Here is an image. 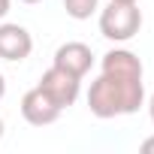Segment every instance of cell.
<instances>
[{
  "instance_id": "obj_1",
  "label": "cell",
  "mask_w": 154,
  "mask_h": 154,
  "mask_svg": "<svg viewBox=\"0 0 154 154\" xmlns=\"http://www.w3.org/2000/svg\"><path fill=\"white\" fill-rule=\"evenodd\" d=\"M145 106V82L142 79H121L112 72H100L88 88V109L97 118H118L133 115Z\"/></svg>"
},
{
  "instance_id": "obj_2",
  "label": "cell",
  "mask_w": 154,
  "mask_h": 154,
  "mask_svg": "<svg viewBox=\"0 0 154 154\" xmlns=\"http://www.w3.org/2000/svg\"><path fill=\"white\" fill-rule=\"evenodd\" d=\"M142 27V9L139 3H121V0H112V3L100 12V33L112 42H127L139 33Z\"/></svg>"
},
{
  "instance_id": "obj_3",
  "label": "cell",
  "mask_w": 154,
  "mask_h": 154,
  "mask_svg": "<svg viewBox=\"0 0 154 154\" xmlns=\"http://www.w3.org/2000/svg\"><path fill=\"white\" fill-rule=\"evenodd\" d=\"M39 88H42V91H45V94H48V97H51V100H54L60 109H69L75 100H79L82 79L51 63V66L42 72V79H39Z\"/></svg>"
},
{
  "instance_id": "obj_4",
  "label": "cell",
  "mask_w": 154,
  "mask_h": 154,
  "mask_svg": "<svg viewBox=\"0 0 154 154\" xmlns=\"http://www.w3.org/2000/svg\"><path fill=\"white\" fill-rule=\"evenodd\" d=\"M18 109H21V118H24L27 124H33V127H48V124H54V121L60 118V112H63L39 85L30 88V91L21 97Z\"/></svg>"
},
{
  "instance_id": "obj_5",
  "label": "cell",
  "mask_w": 154,
  "mask_h": 154,
  "mask_svg": "<svg viewBox=\"0 0 154 154\" xmlns=\"http://www.w3.org/2000/svg\"><path fill=\"white\" fill-rule=\"evenodd\" d=\"M54 66H60V69H66L72 75H79V79H85L88 69L94 66V51L85 42H63L54 51Z\"/></svg>"
},
{
  "instance_id": "obj_6",
  "label": "cell",
  "mask_w": 154,
  "mask_h": 154,
  "mask_svg": "<svg viewBox=\"0 0 154 154\" xmlns=\"http://www.w3.org/2000/svg\"><path fill=\"white\" fill-rule=\"evenodd\" d=\"M33 51V36L21 24H0V57L3 60H24Z\"/></svg>"
},
{
  "instance_id": "obj_7",
  "label": "cell",
  "mask_w": 154,
  "mask_h": 154,
  "mask_svg": "<svg viewBox=\"0 0 154 154\" xmlns=\"http://www.w3.org/2000/svg\"><path fill=\"white\" fill-rule=\"evenodd\" d=\"M103 72L121 75V79H142V75H145L139 54H133L130 48H112V51H106L103 54Z\"/></svg>"
},
{
  "instance_id": "obj_8",
  "label": "cell",
  "mask_w": 154,
  "mask_h": 154,
  "mask_svg": "<svg viewBox=\"0 0 154 154\" xmlns=\"http://www.w3.org/2000/svg\"><path fill=\"white\" fill-rule=\"evenodd\" d=\"M97 6H100V0H63L66 15H69V18H75V21L91 18V15L97 12Z\"/></svg>"
},
{
  "instance_id": "obj_9",
  "label": "cell",
  "mask_w": 154,
  "mask_h": 154,
  "mask_svg": "<svg viewBox=\"0 0 154 154\" xmlns=\"http://www.w3.org/2000/svg\"><path fill=\"white\" fill-rule=\"evenodd\" d=\"M142 151H145V154H154V136H148V139L142 142Z\"/></svg>"
},
{
  "instance_id": "obj_10",
  "label": "cell",
  "mask_w": 154,
  "mask_h": 154,
  "mask_svg": "<svg viewBox=\"0 0 154 154\" xmlns=\"http://www.w3.org/2000/svg\"><path fill=\"white\" fill-rule=\"evenodd\" d=\"M6 12H9V0H0V18H6Z\"/></svg>"
},
{
  "instance_id": "obj_11",
  "label": "cell",
  "mask_w": 154,
  "mask_h": 154,
  "mask_svg": "<svg viewBox=\"0 0 154 154\" xmlns=\"http://www.w3.org/2000/svg\"><path fill=\"white\" fill-rule=\"evenodd\" d=\"M3 94H6V79H3V72H0V100H3Z\"/></svg>"
},
{
  "instance_id": "obj_12",
  "label": "cell",
  "mask_w": 154,
  "mask_h": 154,
  "mask_svg": "<svg viewBox=\"0 0 154 154\" xmlns=\"http://www.w3.org/2000/svg\"><path fill=\"white\" fill-rule=\"evenodd\" d=\"M148 115H151V124H154V94H151V100H148Z\"/></svg>"
},
{
  "instance_id": "obj_13",
  "label": "cell",
  "mask_w": 154,
  "mask_h": 154,
  "mask_svg": "<svg viewBox=\"0 0 154 154\" xmlns=\"http://www.w3.org/2000/svg\"><path fill=\"white\" fill-rule=\"evenodd\" d=\"M3 133H6V124H3V118H0V139H3Z\"/></svg>"
},
{
  "instance_id": "obj_14",
  "label": "cell",
  "mask_w": 154,
  "mask_h": 154,
  "mask_svg": "<svg viewBox=\"0 0 154 154\" xmlns=\"http://www.w3.org/2000/svg\"><path fill=\"white\" fill-rule=\"evenodd\" d=\"M21 3H42V0H21Z\"/></svg>"
},
{
  "instance_id": "obj_15",
  "label": "cell",
  "mask_w": 154,
  "mask_h": 154,
  "mask_svg": "<svg viewBox=\"0 0 154 154\" xmlns=\"http://www.w3.org/2000/svg\"><path fill=\"white\" fill-rule=\"evenodd\" d=\"M121 3H139V0H121Z\"/></svg>"
}]
</instances>
